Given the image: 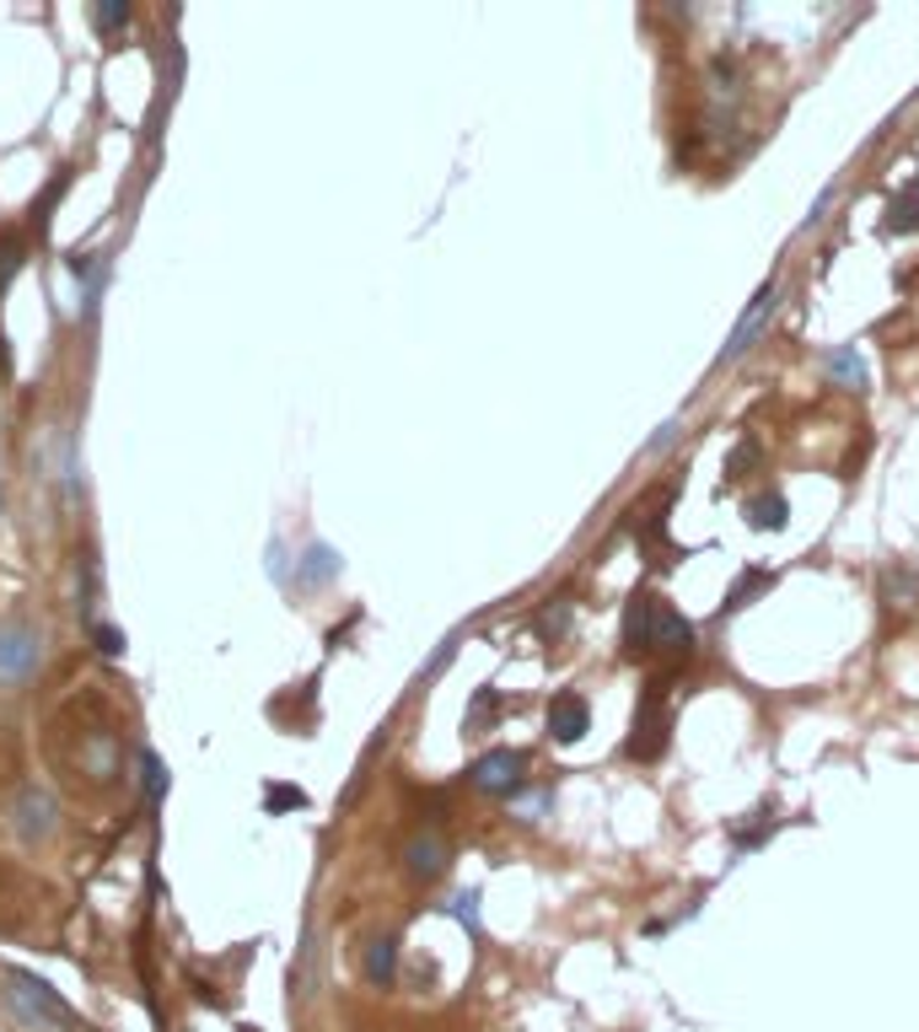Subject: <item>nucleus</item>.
<instances>
[{
  "label": "nucleus",
  "mask_w": 919,
  "mask_h": 1032,
  "mask_svg": "<svg viewBox=\"0 0 919 1032\" xmlns=\"http://www.w3.org/2000/svg\"><path fill=\"white\" fill-rule=\"evenodd\" d=\"M75 742V753H55V764L66 770V779L81 790H108L114 779H119V753H125V742H119V731H114V720H103V710L92 705V715L70 731L66 720H55V737H49V748H70Z\"/></svg>",
  "instance_id": "obj_1"
},
{
  "label": "nucleus",
  "mask_w": 919,
  "mask_h": 1032,
  "mask_svg": "<svg viewBox=\"0 0 919 1032\" xmlns=\"http://www.w3.org/2000/svg\"><path fill=\"white\" fill-rule=\"evenodd\" d=\"M5 1000L33 1022V1028H55V1032H75L81 1022H75V1011H70L66 1000L38 978V973H22V968H11L5 973Z\"/></svg>",
  "instance_id": "obj_2"
},
{
  "label": "nucleus",
  "mask_w": 919,
  "mask_h": 1032,
  "mask_svg": "<svg viewBox=\"0 0 919 1032\" xmlns=\"http://www.w3.org/2000/svg\"><path fill=\"white\" fill-rule=\"evenodd\" d=\"M661 689H667V678H651V683H646V694H640L635 737L624 742V753H629L635 764H651V759H661V753H667V710H661Z\"/></svg>",
  "instance_id": "obj_3"
},
{
  "label": "nucleus",
  "mask_w": 919,
  "mask_h": 1032,
  "mask_svg": "<svg viewBox=\"0 0 919 1032\" xmlns=\"http://www.w3.org/2000/svg\"><path fill=\"white\" fill-rule=\"evenodd\" d=\"M44 661L38 630L27 624H0V683H27Z\"/></svg>",
  "instance_id": "obj_4"
},
{
  "label": "nucleus",
  "mask_w": 919,
  "mask_h": 1032,
  "mask_svg": "<svg viewBox=\"0 0 919 1032\" xmlns=\"http://www.w3.org/2000/svg\"><path fill=\"white\" fill-rule=\"evenodd\" d=\"M522 753H511V748H490L479 764H473V785L484 790V796H517L522 790Z\"/></svg>",
  "instance_id": "obj_5"
},
{
  "label": "nucleus",
  "mask_w": 919,
  "mask_h": 1032,
  "mask_svg": "<svg viewBox=\"0 0 919 1032\" xmlns=\"http://www.w3.org/2000/svg\"><path fill=\"white\" fill-rule=\"evenodd\" d=\"M591 731V700L576 694V689H559L549 700V737L554 742H581Z\"/></svg>",
  "instance_id": "obj_6"
},
{
  "label": "nucleus",
  "mask_w": 919,
  "mask_h": 1032,
  "mask_svg": "<svg viewBox=\"0 0 919 1032\" xmlns=\"http://www.w3.org/2000/svg\"><path fill=\"white\" fill-rule=\"evenodd\" d=\"M769 313H775V280H764V285H758V296H753V307L737 318V328H731V339H726V350H721V366H731V361H737V355H742V350L758 339V328L769 322Z\"/></svg>",
  "instance_id": "obj_7"
},
{
  "label": "nucleus",
  "mask_w": 919,
  "mask_h": 1032,
  "mask_svg": "<svg viewBox=\"0 0 919 1032\" xmlns=\"http://www.w3.org/2000/svg\"><path fill=\"white\" fill-rule=\"evenodd\" d=\"M651 645H657L667 661H683L694 650V624L672 608V602H657V619H651Z\"/></svg>",
  "instance_id": "obj_8"
},
{
  "label": "nucleus",
  "mask_w": 919,
  "mask_h": 1032,
  "mask_svg": "<svg viewBox=\"0 0 919 1032\" xmlns=\"http://www.w3.org/2000/svg\"><path fill=\"white\" fill-rule=\"evenodd\" d=\"M403 871H409L414 882L441 877V871H447V838L441 834H414L409 844H403Z\"/></svg>",
  "instance_id": "obj_9"
},
{
  "label": "nucleus",
  "mask_w": 919,
  "mask_h": 1032,
  "mask_svg": "<svg viewBox=\"0 0 919 1032\" xmlns=\"http://www.w3.org/2000/svg\"><path fill=\"white\" fill-rule=\"evenodd\" d=\"M651 619H657V597L651 591H635L629 597V608H624V656H640V650H651Z\"/></svg>",
  "instance_id": "obj_10"
},
{
  "label": "nucleus",
  "mask_w": 919,
  "mask_h": 1032,
  "mask_svg": "<svg viewBox=\"0 0 919 1032\" xmlns=\"http://www.w3.org/2000/svg\"><path fill=\"white\" fill-rule=\"evenodd\" d=\"M16 812H22V838H49L55 834V796H49V790L27 785L22 801H16Z\"/></svg>",
  "instance_id": "obj_11"
},
{
  "label": "nucleus",
  "mask_w": 919,
  "mask_h": 1032,
  "mask_svg": "<svg viewBox=\"0 0 919 1032\" xmlns=\"http://www.w3.org/2000/svg\"><path fill=\"white\" fill-rule=\"evenodd\" d=\"M361 973H366V984H377V989H388V984H393V973H398V941H393V936H377V941H366Z\"/></svg>",
  "instance_id": "obj_12"
},
{
  "label": "nucleus",
  "mask_w": 919,
  "mask_h": 1032,
  "mask_svg": "<svg viewBox=\"0 0 919 1032\" xmlns=\"http://www.w3.org/2000/svg\"><path fill=\"white\" fill-rule=\"evenodd\" d=\"M786 516H790V506H786V495H780V490H764V495H753V501H747V527H758V532H780V527H786Z\"/></svg>",
  "instance_id": "obj_13"
},
{
  "label": "nucleus",
  "mask_w": 919,
  "mask_h": 1032,
  "mask_svg": "<svg viewBox=\"0 0 919 1032\" xmlns=\"http://www.w3.org/2000/svg\"><path fill=\"white\" fill-rule=\"evenodd\" d=\"M66 189H70V167H60V173L49 178V189L33 199V232H49V210L66 199Z\"/></svg>",
  "instance_id": "obj_14"
},
{
  "label": "nucleus",
  "mask_w": 919,
  "mask_h": 1032,
  "mask_svg": "<svg viewBox=\"0 0 919 1032\" xmlns=\"http://www.w3.org/2000/svg\"><path fill=\"white\" fill-rule=\"evenodd\" d=\"M887 232H919V189H904L893 204H887Z\"/></svg>",
  "instance_id": "obj_15"
},
{
  "label": "nucleus",
  "mask_w": 919,
  "mask_h": 1032,
  "mask_svg": "<svg viewBox=\"0 0 919 1032\" xmlns=\"http://www.w3.org/2000/svg\"><path fill=\"white\" fill-rule=\"evenodd\" d=\"M329 576H339V554H333L329 543H313V549H307V565H302V580L318 586V580H329Z\"/></svg>",
  "instance_id": "obj_16"
},
{
  "label": "nucleus",
  "mask_w": 919,
  "mask_h": 1032,
  "mask_svg": "<svg viewBox=\"0 0 919 1032\" xmlns=\"http://www.w3.org/2000/svg\"><path fill=\"white\" fill-rule=\"evenodd\" d=\"M828 377L845 387H865V366H860L855 350H834V355H828Z\"/></svg>",
  "instance_id": "obj_17"
},
{
  "label": "nucleus",
  "mask_w": 919,
  "mask_h": 1032,
  "mask_svg": "<svg viewBox=\"0 0 919 1032\" xmlns=\"http://www.w3.org/2000/svg\"><path fill=\"white\" fill-rule=\"evenodd\" d=\"M302 807H307L302 785H269L263 790V812H302Z\"/></svg>",
  "instance_id": "obj_18"
},
{
  "label": "nucleus",
  "mask_w": 919,
  "mask_h": 1032,
  "mask_svg": "<svg viewBox=\"0 0 919 1032\" xmlns=\"http://www.w3.org/2000/svg\"><path fill=\"white\" fill-rule=\"evenodd\" d=\"M565 624H570V597H554V602L538 613L532 630H538V635H565Z\"/></svg>",
  "instance_id": "obj_19"
},
{
  "label": "nucleus",
  "mask_w": 919,
  "mask_h": 1032,
  "mask_svg": "<svg viewBox=\"0 0 919 1032\" xmlns=\"http://www.w3.org/2000/svg\"><path fill=\"white\" fill-rule=\"evenodd\" d=\"M140 774H145V801L156 807V801H162V790H167V770H162V759H156L151 748L140 753Z\"/></svg>",
  "instance_id": "obj_20"
},
{
  "label": "nucleus",
  "mask_w": 919,
  "mask_h": 1032,
  "mask_svg": "<svg viewBox=\"0 0 919 1032\" xmlns=\"http://www.w3.org/2000/svg\"><path fill=\"white\" fill-rule=\"evenodd\" d=\"M92 22H97V33H119V27L130 22V0H103V5L92 11Z\"/></svg>",
  "instance_id": "obj_21"
},
{
  "label": "nucleus",
  "mask_w": 919,
  "mask_h": 1032,
  "mask_svg": "<svg viewBox=\"0 0 919 1032\" xmlns=\"http://www.w3.org/2000/svg\"><path fill=\"white\" fill-rule=\"evenodd\" d=\"M16 269H22V237H16V232H5V237H0V291L11 285V274H16Z\"/></svg>",
  "instance_id": "obj_22"
},
{
  "label": "nucleus",
  "mask_w": 919,
  "mask_h": 1032,
  "mask_svg": "<svg viewBox=\"0 0 919 1032\" xmlns=\"http://www.w3.org/2000/svg\"><path fill=\"white\" fill-rule=\"evenodd\" d=\"M758 586H764V571H747V576H737V586H731V591H726L721 613H737V608H742V602H747V597H753V591H758Z\"/></svg>",
  "instance_id": "obj_23"
},
{
  "label": "nucleus",
  "mask_w": 919,
  "mask_h": 1032,
  "mask_svg": "<svg viewBox=\"0 0 919 1032\" xmlns=\"http://www.w3.org/2000/svg\"><path fill=\"white\" fill-rule=\"evenodd\" d=\"M92 641L103 656H125V630H114V624H92Z\"/></svg>",
  "instance_id": "obj_24"
},
{
  "label": "nucleus",
  "mask_w": 919,
  "mask_h": 1032,
  "mask_svg": "<svg viewBox=\"0 0 919 1032\" xmlns=\"http://www.w3.org/2000/svg\"><path fill=\"white\" fill-rule=\"evenodd\" d=\"M452 914L473 930V925H479V899H473V893H458V899H452Z\"/></svg>",
  "instance_id": "obj_25"
},
{
  "label": "nucleus",
  "mask_w": 919,
  "mask_h": 1032,
  "mask_svg": "<svg viewBox=\"0 0 919 1032\" xmlns=\"http://www.w3.org/2000/svg\"><path fill=\"white\" fill-rule=\"evenodd\" d=\"M672 442H678V420H667V425H661L657 436H651V447H646V452H667Z\"/></svg>",
  "instance_id": "obj_26"
}]
</instances>
